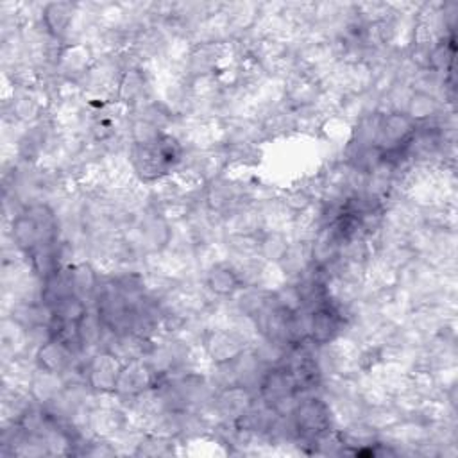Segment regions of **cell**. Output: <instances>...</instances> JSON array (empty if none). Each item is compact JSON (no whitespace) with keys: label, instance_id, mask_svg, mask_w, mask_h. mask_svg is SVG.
Returning <instances> with one entry per match:
<instances>
[{"label":"cell","instance_id":"obj_1","mask_svg":"<svg viewBox=\"0 0 458 458\" xmlns=\"http://www.w3.org/2000/svg\"><path fill=\"white\" fill-rule=\"evenodd\" d=\"M292 420L299 435V445L313 444V440L320 435L336 429L333 424L331 408L320 394H301L299 403L292 411Z\"/></svg>","mask_w":458,"mask_h":458},{"label":"cell","instance_id":"obj_2","mask_svg":"<svg viewBox=\"0 0 458 458\" xmlns=\"http://www.w3.org/2000/svg\"><path fill=\"white\" fill-rule=\"evenodd\" d=\"M349 326V315L329 299L310 310V340L315 345H326L340 338Z\"/></svg>","mask_w":458,"mask_h":458},{"label":"cell","instance_id":"obj_3","mask_svg":"<svg viewBox=\"0 0 458 458\" xmlns=\"http://www.w3.org/2000/svg\"><path fill=\"white\" fill-rule=\"evenodd\" d=\"M122 365L123 363L109 351H97L86 361V381L89 388L97 394H113Z\"/></svg>","mask_w":458,"mask_h":458},{"label":"cell","instance_id":"obj_4","mask_svg":"<svg viewBox=\"0 0 458 458\" xmlns=\"http://www.w3.org/2000/svg\"><path fill=\"white\" fill-rule=\"evenodd\" d=\"M156 374L147 363V360H132L122 365L113 394L123 403L152 388Z\"/></svg>","mask_w":458,"mask_h":458},{"label":"cell","instance_id":"obj_5","mask_svg":"<svg viewBox=\"0 0 458 458\" xmlns=\"http://www.w3.org/2000/svg\"><path fill=\"white\" fill-rule=\"evenodd\" d=\"M249 345L236 333H233L227 327L208 329V333L202 340V351L211 365L227 363V361L234 360Z\"/></svg>","mask_w":458,"mask_h":458},{"label":"cell","instance_id":"obj_6","mask_svg":"<svg viewBox=\"0 0 458 458\" xmlns=\"http://www.w3.org/2000/svg\"><path fill=\"white\" fill-rule=\"evenodd\" d=\"M95 59V52L88 43H68L57 57V75L64 81L79 82L88 73Z\"/></svg>","mask_w":458,"mask_h":458},{"label":"cell","instance_id":"obj_7","mask_svg":"<svg viewBox=\"0 0 458 458\" xmlns=\"http://www.w3.org/2000/svg\"><path fill=\"white\" fill-rule=\"evenodd\" d=\"M415 129H417V123L406 113H397V111L386 113L381 118L377 147L383 152L401 150L408 143V140L413 136Z\"/></svg>","mask_w":458,"mask_h":458},{"label":"cell","instance_id":"obj_8","mask_svg":"<svg viewBox=\"0 0 458 458\" xmlns=\"http://www.w3.org/2000/svg\"><path fill=\"white\" fill-rule=\"evenodd\" d=\"M256 394H252L250 390H247L245 386L240 385H233L222 390H216L213 404L216 410L218 419L224 420H236L240 415H243L252 403L256 401Z\"/></svg>","mask_w":458,"mask_h":458},{"label":"cell","instance_id":"obj_9","mask_svg":"<svg viewBox=\"0 0 458 458\" xmlns=\"http://www.w3.org/2000/svg\"><path fill=\"white\" fill-rule=\"evenodd\" d=\"M297 385L290 374V370L284 365L279 367H270L267 369L259 388H258V397L265 401L267 404H276L281 399H286L290 395H297Z\"/></svg>","mask_w":458,"mask_h":458},{"label":"cell","instance_id":"obj_10","mask_svg":"<svg viewBox=\"0 0 458 458\" xmlns=\"http://www.w3.org/2000/svg\"><path fill=\"white\" fill-rule=\"evenodd\" d=\"M202 283L215 299H231L243 286L234 267L227 259L211 265L202 274Z\"/></svg>","mask_w":458,"mask_h":458},{"label":"cell","instance_id":"obj_11","mask_svg":"<svg viewBox=\"0 0 458 458\" xmlns=\"http://www.w3.org/2000/svg\"><path fill=\"white\" fill-rule=\"evenodd\" d=\"M34 360L39 369L63 376L79 358L72 347H68L57 338H50L36 351Z\"/></svg>","mask_w":458,"mask_h":458},{"label":"cell","instance_id":"obj_12","mask_svg":"<svg viewBox=\"0 0 458 458\" xmlns=\"http://www.w3.org/2000/svg\"><path fill=\"white\" fill-rule=\"evenodd\" d=\"M75 13H77V4L50 2V4H43L39 20L48 34H52L54 38H57L64 43V38L70 30L73 18H75Z\"/></svg>","mask_w":458,"mask_h":458},{"label":"cell","instance_id":"obj_13","mask_svg":"<svg viewBox=\"0 0 458 458\" xmlns=\"http://www.w3.org/2000/svg\"><path fill=\"white\" fill-rule=\"evenodd\" d=\"M68 277L72 293L91 308L100 281V274L97 272V268L89 261L72 263L68 265Z\"/></svg>","mask_w":458,"mask_h":458},{"label":"cell","instance_id":"obj_14","mask_svg":"<svg viewBox=\"0 0 458 458\" xmlns=\"http://www.w3.org/2000/svg\"><path fill=\"white\" fill-rule=\"evenodd\" d=\"M311 265H313L311 247H310V242H304V240H292L284 256L277 263L286 281L299 279L302 274H306V270Z\"/></svg>","mask_w":458,"mask_h":458},{"label":"cell","instance_id":"obj_15","mask_svg":"<svg viewBox=\"0 0 458 458\" xmlns=\"http://www.w3.org/2000/svg\"><path fill=\"white\" fill-rule=\"evenodd\" d=\"M64 386H66V383L61 374L48 372V370H43L38 367L30 377L29 392H30L34 403L45 406L52 399H55L64 390Z\"/></svg>","mask_w":458,"mask_h":458},{"label":"cell","instance_id":"obj_16","mask_svg":"<svg viewBox=\"0 0 458 458\" xmlns=\"http://www.w3.org/2000/svg\"><path fill=\"white\" fill-rule=\"evenodd\" d=\"M444 111V102L429 93L417 91L413 89L410 102L406 106V114L415 122V123H424L433 118H437Z\"/></svg>","mask_w":458,"mask_h":458},{"label":"cell","instance_id":"obj_17","mask_svg":"<svg viewBox=\"0 0 458 458\" xmlns=\"http://www.w3.org/2000/svg\"><path fill=\"white\" fill-rule=\"evenodd\" d=\"M290 236L284 231H261L259 233V245L258 252L259 258L265 263H279L281 258L284 256L288 245H290Z\"/></svg>","mask_w":458,"mask_h":458}]
</instances>
